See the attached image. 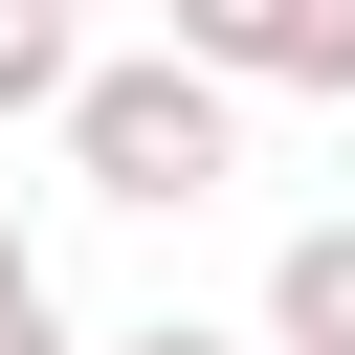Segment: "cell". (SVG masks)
I'll list each match as a JSON object with an SVG mask.
<instances>
[{
	"label": "cell",
	"instance_id": "6da1fadb",
	"mask_svg": "<svg viewBox=\"0 0 355 355\" xmlns=\"http://www.w3.org/2000/svg\"><path fill=\"white\" fill-rule=\"evenodd\" d=\"M44 133H67V178H89V200L178 222V200H222V155H244V89H222V67H178V44H133V67L89 44Z\"/></svg>",
	"mask_w": 355,
	"mask_h": 355
},
{
	"label": "cell",
	"instance_id": "7a4b0ae2",
	"mask_svg": "<svg viewBox=\"0 0 355 355\" xmlns=\"http://www.w3.org/2000/svg\"><path fill=\"white\" fill-rule=\"evenodd\" d=\"M244 355H355V222H288L266 244V333Z\"/></svg>",
	"mask_w": 355,
	"mask_h": 355
},
{
	"label": "cell",
	"instance_id": "3957f363",
	"mask_svg": "<svg viewBox=\"0 0 355 355\" xmlns=\"http://www.w3.org/2000/svg\"><path fill=\"white\" fill-rule=\"evenodd\" d=\"M178 22V67H222V89H288V44H311V0H155Z\"/></svg>",
	"mask_w": 355,
	"mask_h": 355
},
{
	"label": "cell",
	"instance_id": "277c9868",
	"mask_svg": "<svg viewBox=\"0 0 355 355\" xmlns=\"http://www.w3.org/2000/svg\"><path fill=\"white\" fill-rule=\"evenodd\" d=\"M67 67H89V0H0V133L67 111Z\"/></svg>",
	"mask_w": 355,
	"mask_h": 355
},
{
	"label": "cell",
	"instance_id": "5b68a950",
	"mask_svg": "<svg viewBox=\"0 0 355 355\" xmlns=\"http://www.w3.org/2000/svg\"><path fill=\"white\" fill-rule=\"evenodd\" d=\"M288 89H355V0H311V44H288Z\"/></svg>",
	"mask_w": 355,
	"mask_h": 355
},
{
	"label": "cell",
	"instance_id": "8992f818",
	"mask_svg": "<svg viewBox=\"0 0 355 355\" xmlns=\"http://www.w3.org/2000/svg\"><path fill=\"white\" fill-rule=\"evenodd\" d=\"M0 355H89V333H67V288H0Z\"/></svg>",
	"mask_w": 355,
	"mask_h": 355
},
{
	"label": "cell",
	"instance_id": "52a82bcc",
	"mask_svg": "<svg viewBox=\"0 0 355 355\" xmlns=\"http://www.w3.org/2000/svg\"><path fill=\"white\" fill-rule=\"evenodd\" d=\"M89 355H244V333H200V311H155V333H89Z\"/></svg>",
	"mask_w": 355,
	"mask_h": 355
},
{
	"label": "cell",
	"instance_id": "ba28073f",
	"mask_svg": "<svg viewBox=\"0 0 355 355\" xmlns=\"http://www.w3.org/2000/svg\"><path fill=\"white\" fill-rule=\"evenodd\" d=\"M0 288H44V244H22V200H0Z\"/></svg>",
	"mask_w": 355,
	"mask_h": 355
}]
</instances>
